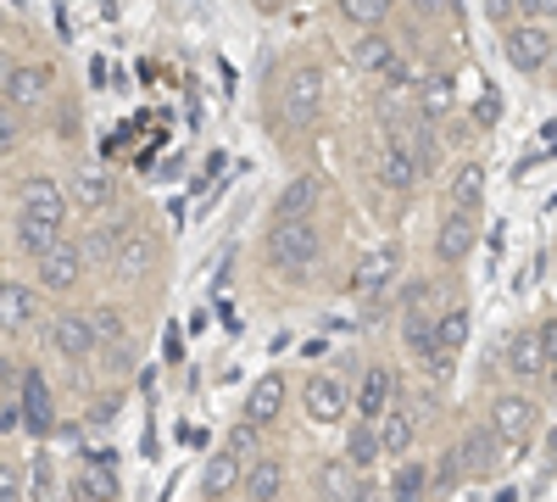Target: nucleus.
Wrapping results in <instances>:
<instances>
[{"label":"nucleus","instance_id":"f257e3e1","mask_svg":"<svg viewBox=\"0 0 557 502\" xmlns=\"http://www.w3.org/2000/svg\"><path fill=\"white\" fill-rule=\"evenodd\" d=\"M323 252H330V235H323L318 218H285V223H268L262 235V257L278 280L307 285L312 273L323 268Z\"/></svg>","mask_w":557,"mask_h":502},{"label":"nucleus","instance_id":"f03ea898","mask_svg":"<svg viewBox=\"0 0 557 502\" xmlns=\"http://www.w3.org/2000/svg\"><path fill=\"white\" fill-rule=\"evenodd\" d=\"M502 57L513 73H546V62L557 57V34L535 17H513L502 28Z\"/></svg>","mask_w":557,"mask_h":502},{"label":"nucleus","instance_id":"7ed1b4c3","mask_svg":"<svg viewBox=\"0 0 557 502\" xmlns=\"http://www.w3.org/2000/svg\"><path fill=\"white\" fill-rule=\"evenodd\" d=\"M441 285L430 280H412L407 296H401V346L418 357V352H430L435 346V325H441Z\"/></svg>","mask_w":557,"mask_h":502},{"label":"nucleus","instance_id":"20e7f679","mask_svg":"<svg viewBox=\"0 0 557 502\" xmlns=\"http://www.w3.org/2000/svg\"><path fill=\"white\" fill-rule=\"evenodd\" d=\"M374 179H380V191L391 196H412L418 191V162H412V128H391L380 151H374Z\"/></svg>","mask_w":557,"mask_h":502},{"label":"nucleus","instance_id":"39448f33","mask_svg":"<svg viewBox=\"0 0 557 502\" xmlns=\"http://www.w3.org/2000/svg\"><path fill=\"white\" fill-rule=\"evenodd\" d=\"M318 112H323V68L301 62V68H290L285 89H278V118L290 128H312Z\"/></svg>","mask_w":557,"mask_h":502},{"label":"nucleus","instance_id":"423d86ee","mask_svg":"<svg viewBox=\"0 0 557 502\" xmlns=\"http://www.w3.org/2000/svg\"><path fill=\"white\" fill-rule=\"evenodd\" d=\"M396 273H401V246L396 241H380L374 252H362L357 268H351V296L368 307V302H380L391 285H396Z\"/></svg>","mask_w":557,"mask_h":502},{"label":"nucleus","instance_id":"0eeeda50","mask_svg":"<svg viewBox=\"0 0 557 502\" xmlns=\"http://www.w3.org/2000/svg\"><path fill=\"white\" fill-rule=\"evenodd\" d=\"M485 425L502 436V446H524V441L541 430V402L524 396V391H502V396L491 402V419H485Z\"/></svg>","mask_w":557,"mask_h":502},{"label":"nucleus","instance_id":"6e6552de","mask_svg":"<svg viewBox=\"0 0 557 502\" xmlns=\"http://www.w3.org/2000/svg\"><path fill=\"white\" fill-rule=\"evenodd\" d=\"M45 346H51L57 357H67V363H89L101 352L96 330H89V313H73V307H62L57 318H45Z\"/></svg>","mask_w":557,"mask_h":502},{"label":"nucleus","instance_id":"1a4fd4ad","mask_svg":"<svg viewBox=\"0 0 557 502\" xmlns=\"http://www.w3.org/2000/svg\"><path fill=\"white\" fill-rule=\"evenodd\" d=\"M278 414H285V375H262V380L246 391V407H240V436H235V441H240V446H246V441H257Z\"/></svg>","mask_w":557,"mask_h":502},{"label":"nucleus","instance_id":"9d476101","mask_svg":"<svg viewBox=\"0 0 557 502\" xmlns=\"http://www.w3.org/2000/svg\"><path fill=\"white\" fill-rule=\"evenodd\" d=\"M351 407H357V419H368V425H380L391 414V407H396V369H391V363H368V369L357 375Z\"/></svg>","mask_w":557,"mask_h":502},{"label":"nucleus","instance_id":"9b49d317","mask_svg":"<svg viewBox=\"0 0 557 502\" xmlns=\"http://www.w3.org/2000/svg\"><path fill=\"white\" fill-rule=\"evenodd\" d=\"M301 407H307L312 425H341L346 407H351V385H346L341 375H312V380L301 385Z\"/></svg>","mask_w":557,"mask_h":502},{"label":"nucleus","instance_id":"f8f14e48","mask_svg":"<svg viewBox=\"0 0 557 502\" xmlns=\"http://www.w3.org/2000/svg\"><path fill=\"white\" fill-rule=\"evenodd\" d=\"M34 268H39V285L45 291H51V296H67L78 280H84V246L78 241H57L51 252H45V257H34Z\"/></svg>","mask_w":557,"mask_h":502},{"label":"nucleus","instance_id":"ddd939ff","mask_svg":"<svg viewBox=\"0 0 557 502\" xmlns=\"http://www.w3.org/2000/svg\"><path fill=\"white\" fill-rule=\"evenodd\" d=\"M51 84H57L51 62H12L7 84H0V101H12L17 112H28V107H39L45 96H51Z\"/></svg>","mask_w":557,"mask_h":502},{"label":"nucleus","instance_id":"4468645a","mask_svg":"<svg viewBox=\"0 0 557 502\" xmlns=\"http://www.w3.org/2000/svg\"><path fill=\"white\" fill-rule=\"evenodd\" d=\"M157 262H162L157 235L151 230H128L123 246H117V257H112V273H117L123 285H139V280H151V273H157Z\"/></svg>","mask_w":557,"mask_h":502},{"label":"nucleus","instance_id":"2eb2a0df","mask_svg":"<svg viewBox=\"0 0 557 502\" xmlns=\"http://www.w3.org/2000/svg\"><path fill=\"white\" fill-rule=\"evenodd\" d=\"M17 212L28 218H45V223H67V191L57 185V179H45V173H28L23 185H17Z\"/></svg>","mask_w":557,"mask_h":502},{"label":"nucleus","instance_id":"dca6fc26","mask_svg":"<svg viewBox=\"0 0 557 502\" xmlns=\"http://www.w3.org/2000/svg\"><path fill=\"white\" fill-rule=\"evenodd\" d=\"M457 452H462V469H469V480H491L496 469H502V436L491 430V425H469L457 436Z\"/></svg>","mask_w":557,"mask_h":502},{"label":"nucleus","instance_id":"f3484780","mask_svg":"<svg viewBox=\"0 0 557 502\" xmlns=\"http://www.w3.org/2000/svg\"><path fill=\"white\" fill-rule=\"evenodd\" d=\"M67 207H78V212H107L112 207V173H107V162H78L73 168V179H67Z\"/></svg>","mask_w":557,"mask_h":502},{"label":"nucleus","instance_id":"a211bd4d","mask_svg":"<svg viewBox=\"0 0 557 502\" xmlns=\"http://www.w3.org/2000/svg\"><path fill=\"white\" fill-rule=\"evenodd\" d=\"M240 480H246V458H240V441H228V446L212 452L207 469H201V497L207 502H223V497L240 491Z\"/></svg>","mask_w":557,"mask_h":502},{"label":"nucleus","instance_id":"6ab92c4d","mask_svg":"<svg viewBox=\"0 0 557 502\" xmlns=\"http://www.w3.org/2000/svg\"><path fill=\"white\" fill-rule=\"evenodd\" d=\"M502 363H507V375H513V385H541V375H546V341H541V325H535V330H519L513 341H507Z\"/></svg>","mask_w":557,"mask_h":502},{"label":"nucleus","instance_id":"aec40b11","mask_svg":"<svg viewBox=\"0 0 557 502\" xmlns=\"http://www.w3.org/2000/svg\"><path fill=\"white\" fill-rule=\"evenodd\" d=\"M323 196H330V185H323L318 173H296L290 185L278 191V201H273V223H285V218H318Z\"/></svg>","mask_w":557,"mask_h":502},{"label":"nucleus","instance_id":"412c9836","mask_svg":"<svg viewBox=\"0 0 557 502\" xmlns=\"http://www.w3.org/2000/svg\"><path fill=\"white\" fill-rule=\"evenodd\" d=\"M312 497H318V502H368V480H362V469H351L346 458H341V464H318Z\"/></svg>","mask_w":557,"mask_h":502},{"label":"nucleus","instance_id":"4be33fe9","mask_svg":"<svg viewBox=\"0 0 557 502\" xmlns=\"http://www.w3.org/2000/svg\"><path fill=\"white\" fill-rule=\"evenodd\" d=\"M23 430L28 436H57V402H51V385H45L39 369L23 375Z\"/></svg>","mask_w":557,"mask_h":502},{"label":"nucleus","instance_id":"5701e85b","mask_svg":"<svg viewBox=\"0 0 557 502\" xmlns=\"http://www.w3.org/2000/svg\"><path fill=\"white\" fill-rule=\"evenodd\" d=\"M469 252H474V212H446L435 230V257L457 268V262H469Z\"/></svg>","mask_w":557,"mask_h":502},{"label":"nucleus","instance_id":"b1692460","mask_svg":"<svg viewBox=\"0 0 557 502\" xmlns=\"http://www.w3.org/2000/svg\"><path fill=\"white\" fill-rule=\"evenodd\" d=\"M412 441H418V407L396 402L391 414L380 419V446H385V458H407Z\"/></svg>","mask_w":557,"mask_h":502},{"label":"nucleus","instance_id":"393cba45","mask_svg":"<svg viewBox=\"0 0 557 502\" xmlns=\"http://www.w3.org/2000/svg\"><path fill=\"white\" fill-rule=\"evenodd\" d=\"M351 62H357V73H374V78H391V68H401V57H396L391 34H380V28H368V34L357 39Z\"/></svg>","mask_w":557,"mask_h":502},{"label":"nucleus","instance_id":"a878e982","mask_svg":"<svg viewBox=\"0 0 557 502\" xmlns=\"http://www.w3.org/2000/svg\"><path fill=\"white\" fill-rule=\"evenodd\" d=\"M480 196H485V162H474V157L457 162L451 185H446V212H474Z\"/></svg>","mask_w":557,"mask_h":502},{"label":"nucleus","instance_id":"bb28decb","mask_svg":"<svg viewBox=\"0 0 557 502\" xmlns=\"http://www.w3.org/2000/svg\"><path fill=\"white\" fill-rule=\"evenodd\" d=\"M73 497L78 502H117V469H112V458H89L73 475Z\"/></svg>","mask_w":557,"mask_h":502},{"label":"nucleus","instance_id":"cd10ccee","mask_svg":"<svg viewBox=\"0 0 557 502\" xmlns=\"http://www.w3.org/2000/svg\"><path fill=\"white\" fill-rule=\"evenodd\" d=\"M246 502H278L285 497V458H257L246 464Z\"/></svg>","mask_w":557,"mask_h":502},{"label":"nucleus","instance_id":"c85d7f7f","mask_svg":"<svg viewBox=\"0 0 557 502\" xmlns=\"http://www.w3.org/2000/svg\"><path fill=\"white\" fill-rule=\"evenodd\" d=\"M62 241V230L57 223H45V218H28V212H17V223H12V246L23 252V257H45Z\"/></svg>","mask_w":557,"mask_h":502},{"label":"nucleus","instance_id":"c756f323","mask_svg":"<svg viewBox=\"0 0 557 502\" xmlns=\"http://www.w3.org/2000/svg\"><path fill=\"white\" fill-rule=\"evenodd\" d=\"M380 458H385V446H380V425L357 419V425L346 430V464H351V469H380Z\"/></svg>","mask_w":557,"mask_h":502},{"label":"nucleus","instance_id":"7c9ffc66","mask_svg":"<svg viewBox=\"0 0 557 502\" xmlns=\"http://www.w3.org/2000/svg\"><path fill=\"white\" fill-rule=\"evenodd\" d=\"M134 230L128 218H117V223H96L78 246H84V262H101V268H112V257H117V246H123V235Z\"/></svg>","mask_w":557,"mask_h":502},{"label":"nucleus","instance_id":"2f4dec72","mask_svg":"<svg viewBox=\"0 0 557 502\" xmlns=\"http://www.w3.org/2000/svg\"><path fill=\"white\" fill-rule=\"evenodd\" d=\"M391 502H430V464L401 458L391 475Z\"/></svg>","mask_w":557,"mask_h":502},{"label":"nucleus","instance_id":"473e14b6","mask_svg":"<svg viewBox=\"0 0 557 502\" xmlns=\"http://www.w3.org/2000/svg\"><path fill=\"white\" fill-rule=\"evenodd\" d=\"M462 480H469V469H462V452H457V441H451L441 458L430 464V497H457Z\"/></svg>","mask_w":557,"mask_h":502},{"label":"nucleus","instance_id":"72a5a7b5","mask_svg":"<svg viewBox=\"0 0 557 502\" xmlns=\"http://www.w3.org/2000/svg\"><path fill=\"white\" fill-rule=\"evenodd\" d=\"M462 346H469V307H446L441 325H435V352L462 357Z\"/></svg>","mask_w":557,"mask_h":502},{"label":"nucleus","instance_id":"f704fd0d","mask_svg":"<svg viewBox=\"0 0 557 502\" xmlns=\"http://www.w3.org/2000/svg\"><path fill=\"white\" fill-rule=\"evenodd\" d=\"M451 112V84H446V73H424L418 78V118H446Z\"/></svg>","mask_w":557,"mask_h":502},{"label":"nucleus","instance_id":"c9c22d12","mask_svg":"<svg viewBox=\"0 0 557 502\" xmlns=\"http://www.w3.org/2000/svg\"><path fill=\"white\" fill-rule=\"evenodd\" d=\"M335 12H341V23H351V28H385V17H391V0H335Z\"/></svg>","mask_w":557,"mask_h":502},{"label":"nucleus","instance_id":"e433bc0d","mask_svg":"<svg viewBox=\"0 0 557 502\" xmlns=\"http://www.w3.org/2000/svg\"><path fill=\"white\" fill-rule=\"evenodd\" d=\"M0 325H7V330L34 325V291H23V285H0Z\"/></svg>","mask_w":557,"mask_h":502},{"label":"nucleus","instance_id":"4c0bfd02","mask_svg":"<svg viewBox=\"0 0 557 502\" xmlns=\"http://www.w3.org/2000/svg\"><path fill=\"white\" fill-rule=\"evenodd\" d=\"M89 330H96L101 352H107V346H123V341H128V325H123V313H112V307H89Z\"/></svg>","mask_w":557,"mask_h":502},{"label":"nucleus","instance_id":"58836bf2","mask_svg":"<svg viewBox=\"0 0 557 502\" xmlns=\"http://www.w3.org/2000/svg\"><path fill=\"white\" fill-rule=\"evenodd\" d=\"M23 146V112L12 101H0V157H12Z\"/></svg>","mask_w":557,"mask_h":502},{"label":"nucleus","instance_id":"ea45409f","mask_svg":"<svg viewBox=\"0 0 557 502\" xmlns=\"http://www.w3.org/2000/svg\"><path fill=\"white\" fill-rule=\"evenodd\" d=\"M541 341H546V375H541V385H557V318L541 325Z\"/></svg>","mask_w":557,"mask_h":502},{"label":"nucleus","instance_id":"a19ab883","mask_svg":"<svg viewBox=\"0 0 557 502\" xmlns=\"http://www.w3.org/2000/svg\"><path fill=\"white\" fill-rule=\"evenodd\" d=\"M0 502H23V480L12 464H0Z\"/></svg>","mask_w":557,"mask_h":502},{"label":"nucleus","instance_id":"79ce46f5","mask_svg":"<svg viewBox=\"0 0 557 502\" xmlns=\"http://www.w3.org/2000/svg\"><path fill=\"white\" fill-rule=\"evenodd\" d=\"M519 12L535 23H557V0H519Z\"/></svg>","mask_w":557,"mask_h":502},{"label":"nucleus","instance_id":"37998d69","mask_svg":"<svg viewBox=\"0 0 557 502\" xmlns=\"http://www.w3.org/2000/svg\"><path fill=\"white\" fill-rule=\"evenodd\" d=\"M485 12H491V23H513V0H485Z\"/></svg>","mask_w":557,"mask_h":502},{"label":"nucleus","instance_id":"c03bdc74","mask_svg":"<svg viewBox=\"0 0 557 502\" xmlns=\"http://www.w3.org/2000/svg\"><path fill=\"white\" fill-rule=\"evenodd\" d=\"M7 73H12V51L0 45V84H7Z\"/></svg>","mask_w":557,"mask_h":502},{"label":"nucleus","instance_id":"a18cd8bd","mask_svg":"<svg viewBox=\"0 0 557 502\" xmlns=\"http://www.w3.org/2000/svg\"><path fill=\"white\" fill-rule=\"evenodd\" d=\"M412 7H418V12H441V7H446V0H412Z\"/></svg>","mask_w":557,"mask_h":502},{"label":"nucleus","instance_id":"49530a36","mask_svg":"<svg viewBox=\"0 0 557 502\" xmlns=\"http://www.w3.org/2000/svg\"><path fill=\"white\" fill-rule=\"evenodd\" d=\"M546 458H552V464H557V430H552V436H546Z\"/></svg>","mask_w":557,"mask_h":502},{"label":"nucleus","instance_id":"de8ad7c7","mask_svg":"<svg viewBox=\"0 0 557 502\" xmlns=\"http://www.w3.org/2000/svg\"><path fill=\"white\" fill-rule=\"evenodd\" d=\"M0 380H7V363H0Z\"/></svg>","mask_w":557,"mask_h":502},{"label":"nucleus","instance_id":"09e8293b","mask_svg":"<svg viewBox=\"0 0 557 502\" xmlns=\"http://www.w3.org/2000/svg\"><path fill=\"white\" fill-rule=\"evenodd\" d=\"M262 7H268V0H262Z\"/></svg>","mask_w":557,"mask_h":502}]
</instances>
